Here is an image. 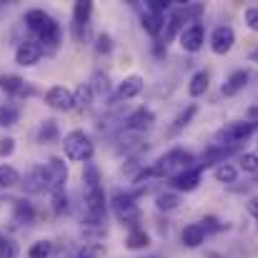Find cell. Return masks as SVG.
I'll return each instance as SVG.
<instances>
[{"label": "cell", "instance_id": "1", "mask_svg": "<svg viewBox=\"0 0 258 258\" xmlns=\"http://www.w3.org/2000/svg\"><path fill=\"white\" fill-rule=\"evenodd\" d=\"M83 206H86V226L100 228L108 218V203L100 180V168L93 161L83 168Z\"/></svg>", "mask_w": 258, "mask_h": 258}, {"label": "cell", "instance_id": "2", "mask_svg": "<svg viewBox=\"0 0 258 258\" xmlns=\"http://www.w3.org/2000/svg\"><path fill=\"white\" fill-rule=\"evenodd\" d=\"M193 166H196V156H193L190 151H185V148H171V151L163 153L153 166H148V168H143V171L138 173V175L133 178V183H143V180H148V178H168V180H171L173 175L188 171V168H193Z\"/></svg>", "mask_w": 258, "mask_h": 258}, {"label": "cell", "instance_id": "3", "mask_svg": "<svg viewBox=\"0 0 258 258\" xmlns=\"http://www.w3.org/2000/svg\"><path fill=\"white\" fill-rule=\"evenodd\" d=\"M110 211H113V216H115L123 226H128L131 231L141 228V226H138V223H141L138 198H136L131 190H115V193L110 196Z\"/></svg>", "mask_w": 258, "mask_h": 258}, {"label": "cell", "instance_id": "4", "mask_svg": "<svg viewBox=\"0 0 258 258\" xmlns=\"http://www.w3.org/2000/svg\"><path fill=\"white\" fill-rule=\"evenodd\" d=\"M63 151H66V158L73 161V163H90L95 146H93V138L86 131H71L63 138Z\"/></svg>", "mask_w": 258, "mask_h": 258}, {"label": "cell", "instance_id": "5", "mask_svg": "<svg viewBox=\"0 0 258 258\" xmlns=\"http://www.w3.org/2000/svg\"><path fill=\"white\" fill-rule=\"evenodd\" d=\"M256 131H258V120H236V123H228L221 131H216L213 143L216 146H241Z\"/></svg>", "mask_w": 258, "mask_h": 258}, {"label": "cell", "instance_id": "6", "mask_svg": "<svg viewBox=\"0 0 258 258\" xmlns=\"http://www.w3.org/2000/svg\"><path fill=\"white\" fill-rule=\"evenodd\" d=\"M90 15H93V3L90 0H78L73 5V38L78 43H86L90 33Z\"/></svg>", "mask_w": 258, "mask_h": 258}, {"label": "cell", "instance_id": "7", "mask_svg": "<svg viewBox=\"0 0 258 258\" xmlns=\"http://www.w3.org/2000/svg\"><path fill=\"white\" fill-rule=\"evenodd\" d=\"M45 55L43 45L35 40V38H28V40H20L18 48H15V63L20 68H33L40 63V58Z\"/></svg>", "mask_w": 258, "mask_h": 258}, {"label": "cell", "instance_id": "8", "mask_svg": "<svg viewBox=\"0 0 258 258\" xmlns=\"http://www.w3.org/2000/svg\"><path fill=\"white\" fill-rule=\"evenodd\" d=\"M45 105L58 110V113H68L76 108V93L66 86H53L45 90Z\"/></svg>", "mask_w": 258, "mask_h": 258}, {"label": "cell", "instance_id": "9", "mask_svg": "<svg viewBox=\"0 0 258 258\" xmlns=\"http://www.w3.org/2000/svg\"><path fill=\"white\" fill-rule=\"evenodd\" d=\"M20 188H23V193H28V196H40V193H45V190L50 193V183H48L45 166H33L30 171L23 175Z\"/></svg>", "mask_w": 258, "mask_h": 258}, {"label": "cell", "instance_id": "10", "mask_svg": "<svg viewBox=\"0 0 258 258\" xmlns=\"http://www.w3.org/2000/svg\"><path fill=\"white\" fill-rule=\"evenodd\" d=\"M153 123H156V113L151 108L141 105V108H136L133 113L125 115L123 131H128V133H146L148 128H153Z\"/></svg>", "mask_w": 258, "mask_h": 258}, {"label": "cell", "instance_id": "11", "mask_svg": "<svg viewBox=\"0 0 258 258\" xmlns=\"http://www.w3.org/2000/svg\"><path fill=\"white\" fill-rule=\"evenodd\" d=\"M201 175H203V168L196 163L193 168L173 175L171 180H168V185H171V190H175V193H190V190H196L201 185Z\"/></svg>", "mask_w": 258, "mask_h": 258}, {"label": "cell", "instance_id": "12", "mask_svg": "<svg viewBox=\"0 0 258 258\" xmlns=\"http://www.w3.org/2000/svg\"><path fill=\"white\" fill-rule=\"evenodd\" d=\"M238 148H241V146H216V143H211V146L203 151V156H201L198 166L206 171V168H211V166L228 163V156H233Z\"/></svg>", "mask_w": 258, "mask_h": 258}, {"label": "cell", "instance_id": "13", "mask_svg": "<svg viewBox=\"0 0 258 258\" xmlns=\"http://www.w3.org/2000/svg\"><path fill=\"white\" fill-rule=\"evenodd\" d=\"M236 45V30L231 25H218L213 33H211V50L216 55H226L231 53Z\"/></svg>", "mask_w": 258, "mask_h": 258}, {"label": "cell", "instance_id": "14", "mask_svg": "<svg viewBox=\"0 0 258 258\" xmlns=\"http://www.w3.org/2000/svg\"><path fill=\"white\" fill-rule=\"evenodd\" d=\"M45 173H48V183H50V193L55 190H66L68 185V166L60 161V158H48L45 163Z\"/></svg>", "mask_w": 258, "mask_h": 258}, {"label": "cell", "instance_id": "15", "mask_svg": "<svg viewBox=\"0 0 258 258\" xmlns=\"http://www.w3.org/2000/svg\"><path fill=\"white\" fill-rule=\"evenodd\" d=\"M203 43H206V28H203L201 20L193 23V25H188V28L180 33V48H183L185 53H198V50L203 48Z\"/></svg>", "mask_w": 258, "mask_h": 258}, {"label": "cell", "instance_id": "16", "mask_svg": "<svg viewBox=\"0 0 258 258\" xmlns=\"http://www.w3.org/2000/svg\"><path fill=\"white\" fill-rule=\"evenodd\" d=\"M0 90H5L13 98H30L38 93L33 83L23 81L20 76H0Z\"/></svg>", "mask_w": 258, "mask_h": 258}, {"label": "cell", "instance_id": "17", "mask_svg": "<svg viewBox=\"0 0 258 258\" xmlns=\"http://www.w3.org/2000/svg\"><path fill=\"white\" fill-rule=\"evenodd\" d=\"M143 86H146V81H143L141 76H128V78H123V81L118 83V90H115L113 100H131V98H138V95L143 93Z\"/></svg>", "mask_w": 258, "mask_h": 258}, {"label": "cell", "instance_id": "18", "mask_svg": "<svg viewBox=\"0 0 258 258\" xmlns=\"http://www.w3.org/2000/svg\"><path fill=\"white\" fill-rule=\"evenodd\" d=\"M141 25L148 35L153 38H161L163 30H166V15H158V13H151L146 5L141 8Z\"/></svg>", "mask_w": 258, "mask_h": 258}, {"label": "cell", "instance_id": "19", "mask_svg": "<svg viewBox=\"0 0 258 258\" xmlns=\"http://www.w3.org/2000/svg\"><path fill=\"white\" fill-rule=\"evenodd\" d=\"M53 20V15L50 13H45V10H40V8H33V10H28L25 13V25H28V30L38 38L45 28H48V23Z\"/></svg>", "mask_w": 258, "mask_h": 258}, {"label": "cell", "instance_id": "20", "mask_svg": "<svg viewBox=\"0 0 258 258\" xmlns=\"http://www.w3.org/2000/svg\"><path fill=\"white\" fill-rule=\"evenodd\" d=\"M33 221H35V208H33V203L25 201V198L13 201V223H15V226H30Z\"/></svg>", "mask_w": 258, "mask_h": 258}, {"label": "cell", "instance_id": "21", "mask_svg": "<svg viewBox=\"0 0 258 258\" xmlns=\"http://www.w3.org/2000/svg\"><path fill=\"white\" fill-rule=\"evenodd\" d=\"M248 81H251V73L248 71H233L231 76H228V81L223 83V88H221V93L226 95V98H233L236 93H241L243 88L248 86Z\"/></svg>", "mask_w": 258, "mask_h": 258}, {"label": "cell", "instance_id": "22", "mask_svg": "<svg viewBox=\"0 0 258 258\" xmlns=\"http://www.w3.org/2000/svg\"><path fill=\"white\" fill-rule=\"evenodd\" d=\"M206 236L208 233H206V228L201 223H188L183 228V233H180V241H183L185 248H201L206 243Z\"/></svg>", "mask_w": 258, "mask_h": 258}, {"label": "cell", "instance_id": "23", "mask_svg": "<svg viewBox=\"0 0 258 258\" xmlns=\"http://www.w3.org/2000/svg\"><path fill=\"white\" fill-rule=\"evenodd\" d=\"M60 138V128H58V120L55 118H45L38 128V143L40 146H50Z\"/></svg>", "mask_w": 258, "mask_h": 258}, {"label": "cell", "instance_id": "24", "mask_svg": "<svg viewBox=\"0 0 258 258\" xmlns=\"http://www.w3.org/2000/svg\"><path fill=\"white\" fill-rule=\"evenodd\" d=\"M208 86H211V76H208V71H198V73L190 76L188 95H190V98H201V95H206Z\"/></svg>", "mask_w": 258, "mask_h": 258}, {"label": "cell", "instance_id": "25", "mask_svg": "<svg viewBox=\"0 0 258 258\" xmlns=\"http://www.w3.org/2000/svg\"><path fill=\"white\" fill-rule=\"evenodd\" d=\"M196 113H198V105L196 103H188L175 118H173V125H171V136H178L185 125H190V120L196 118Z\"/></svg>", "mask_w": 258, "mask_h": 258}, {"label": "cell", "instance_id": "26", "mask_svg": "<svg viewBox=\"0 0 258 258\" xmlns=\"http://www.w3.org/2000/svg\"><path fill=\"white\" fill-rule=\"evenodd\" d=\"M88 86H90L95 98H108V95H110V78H108V73H103V71H95Z\"/></svg>", "mask_w": 258, "mask_h": 258}, {"label": "cell", "instance_id": "27", "mask_svg": "<svg viewBox=\"0 0 258 258\" xmlns=\"http://www.w3.org/2000/svg\"><path fill=\"white\" fill-rule=\"evenodd\" d=\"M180 206V193L175 190H163L156 196V208L158 211H175Z\"/></svg>", "mask_w": 258, "mask_h": 258}, {"label": "cell", "instance_id": "28", "mask_svg": "<svg viewBox=\"0 0 258 258\" xmlns=\"http://www.w3.org/2000/svg\"><path fill=\"white\" fill-rule=\"evenodd\" d=\"M151 243V236L143 231V228H136V231H131L128 236H125V248H131V251H141V248H146Z\"/></svg>", "mask_w": 258, "mask_h": 258}, {"label": "cell", "instance_id": "29", "mask_svg": "<svg viewBox=\"0 0 258 258\" xmlns=\"http://www.w3.org/2000/svg\"><path fill=\"white\" fill-rule=\"evenodd\" d=\"M213 178H216L218 183L231 185V183H236V178H238V168H236L233 163H221V166L213 168Z\"/></svg>", "mask_w": 258, "mask_h": 258}, {"label": "cell", "instance_id": "30", "mask_svg": "<svg viewBox=\"0 0 258 258\" xmlns=\"http://www.w3.org/2000/svg\"><path fill=\"white\" fill-rule=\"evenodd\" d=\"M20 173L15 171L13 166H8V163H0V188H15V185H20Z\"/></svg>", "mask_w": 258, "mask_h": 258}, {"label": "cell", "instance_id": "31", "mask_svg": "<svg viewBox=\"0 0 258 258\" xmlns=\"http://www.w3.org/2000/svg\"><path fill=\"white\" fill-rule=\"evenodd\" d=\"M18 118H20V110H18V105H13V103H5V105H0V125H15L18 123Z\"/></svg>", "mask_w": 258, "mask_h": 258}, {"label": "cell", "instance_id": "32", "mask_svg": "<svg viewBox=\"0 0 258 258\" xmlns=\"http://www.w3.org/2000/svg\"><path fill=\"white\" fill-rule=\"evenodd\" d=\"M53 256V241H35L28 248V258H50Z\"/></svg>", "mask_w": 258, "mask_h": 258}, {"label": "cell", "instance_id": "33", "mask_svg": "<svg viewBox=\"0 0 258 258\" xmlns=\"http://www.w3.org/2000/svg\"><path fill=\"white\" fill-rule=\"evenodd\" d=\"M73 93H76V108H88V105L93 103V98H95L88 83H81V86L76 88Z\"/></svg>", "mask_w": 258, "mask_h": 258}, {"label": "cell", "instance_id": "34", "mask_svg": "<svg viewBox=\"0 0 258 258\" xmlns=\"http://www.w3.org/2000/svg\"><path fill=\"white\" fill-rule=\"evenodd\" d=\"M78 256L81 258H103L105 256V246H103V243L90 241V243H86V246H81V248H78Z\"/></svg>", "mask_w": 258, "mask_h": 258}, {"label": "cell", "instance_id": "35", "mask_svg": "<svg viewBox=\"0 0 258 258\" xmlns=\"http://www.w3.org/2000/svg\"><path fill=\"white\" fill-rule=\"evenodd\" d=\"M50 201H53V213L55 216H63L68 211V190H55L50 193Z\"/></svg>", "mask_w": 258, "mask_h": 258}, {"label": "cell", "instance_id": "36", "mask_svg": "<svg viewBox=\"0 0 258 258\" xmlns=\"http://www.w3.org/2000/svg\"><path fill=\"white\" fill-rule=\"evenodd\" d=\"M238 168L243 173H256L258 175V153H241Z\"/></svg>", "mask_w": 258, "mask_h": 258}, {"label": "cell", "instance_id": "37", "mask_svg": "<svg viewBox=\"0 0 258 258\" xmlns=\"http://www.w3.org/2000/svg\"><path fill=\"white\" fill-rule=\"evenodd\" d=\"M18 253H20L18 243L13 238L3 236V241H0V258H18Z\"/></svg>", "mask_w": 258, "mask_h": 258}, {"label": "cell", "instance_id": "38", "mask_svg": "<svg viewBox=\"0 0 258 258\" xmlns=\"http://www.w3.org/2000/svg\"><path fill=\"white\" fill-rule=\"evenodd\" d=\"M113 50V38L108 35V33H100L98 38H95V53L98 55H108Z\"/></svg>", "mask_w": 258, "mask_h": 258}, {"label": "cell", "instance_id": "39", "mask_svg": "<svg viewBox=\"0 0 258 258\" xmlns=\"http://www.w3.org/2000/svg\"><path fill=\"white\" fill-rule=\"evenodd\" d=\"M15 153V138L13 136H3L0 138V158H8Z\"/></svg>", "mask_w": 258, "mask_h": 258}, {"label": "cell", "instance_id": "40", "mask_svg": "<svg viewBox=\"0 0 258 258\" xmlns=\"http://www.w3.org/2000/svg\"><path fill=\"white\" fill-rule=\"evenodd\" d=\"M243 20H246V25L258 33V5H251V8H246V13H243Z\"/></svg>", "mask_w": 258, "mask_h": 258}, {"label": "cell", "instance_id": "41", "mask_svg": "<svg viewBox=\"0 0 258 258\" xmlns=\"http://www.w3.org/2000/svg\"><path fill=\"white\" fill-rule=\"evenodd\" d=\"M201 226L206 228V233H211V231H223V228H226V223H221L216 216H206V218L201 221Z\"/></svg>", "mask_w": 258, "mask_h": 258}, {"label": "cell", "instance_id": "42", "mask_svg": "<svg viewBox=\"0 0 258 258\" xmlns=\"http://www.w3.org/2000/svg\"><path fill=\"white\" fill-rule=\"evenodd\" d=\"M146 8H148L151 13H158V15H166V10L171 8V3H168V0H148V3H146Z\"/></svg>", "mask_w": 258, "mask_h": 258}, {"label": "cell", "instance_id": "43", "mask_svg": "<svg viewBox=\"0 0 258 258\" xmlns=\"http://www.w3.org/2000/svg\"><path fill=\"white\" fill-rule=\"evenodd\" d=\"M246 208H248V213H251V216H253V218L258 221V196H253V198H248Z\"/></svg>", "mask_w": 258, "mask_h": 258}, {"label": "cell", "instance_id": "44", "mask_svg": "<svg viewBox=\"0 0 258 258\" xmlns=\"http://www.w3.org/2000/svg\"><path fill=\"white\" fill-rule=\"evenodd\" d=\"M248 120H258V105H251V108H248Z\"/></svg>", "mask_w": 258, "mask_h": 258}, {"label": "cell", "instance_id": "45", "mask_svg": "<svg viewBox=\"0 0 258 258\" xmlns=\"http://www.w3.org/2000/svg\"><path fill=\"white\" fill-rule=\"evenodd\" d=\"M248 58H251V63H258V48H253V50L248 53Z\"/></svg>", "mask_w": 258, "mask_h": 258}, {"label": "cell", "instance_id": "46", "mask_svg": "<svg viewBox=\"0 0 258 258\" xmlns=\"http://www.w3.org/2000/svg\"><path fill=\"white\" fill-rule=\"evenodd\" d=\"M0 241H3V233H0Z\"/></svg>", "mask_w": 258, "mask_h": 258}, {"label": "cell", "instance_id": "47", "mask_svg": "<svg viewBox=\"0 0 258 258\" xmlns=\"http://www.w3.org/2000/svg\"><path fill=\"white\" fill-rule=\"evenodd\" d=\"M256 153H258V151H256Z\"/></svg>", "mask_w": 258, "mask_h": 258}]
</instances>
